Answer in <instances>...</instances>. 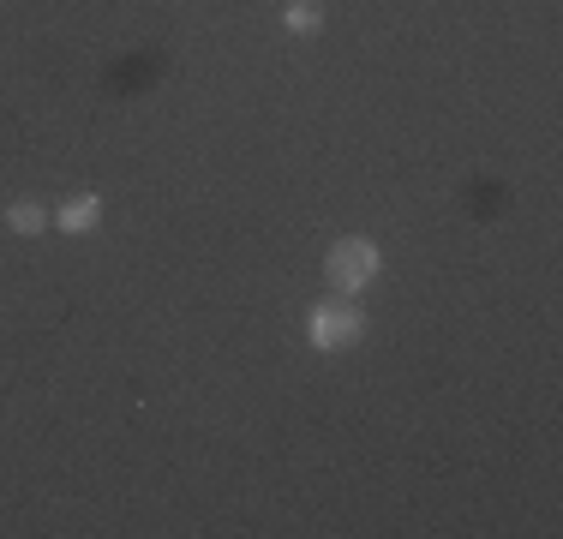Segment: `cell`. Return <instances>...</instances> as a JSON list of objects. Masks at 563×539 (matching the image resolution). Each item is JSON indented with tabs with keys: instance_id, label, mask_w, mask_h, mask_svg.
I'll return each instance as SVG.
<instances>
[{
	"instance_id": "1",
	"label": "cell",
	"mask_w": 563,
	"mask_h": 539,
	"mask_svg": "<svg viewBox=\"0 0 563 539\" xmlns=\"http://www.w3.org/2000/svg\"><path fill=\"white\" fill-rule=\"evenodd\" d=\"M378 264H384V258H378V246H372V240H336V246H330V258H324V276H330L336 288H348V294H354V288H372Z\"/></svg>"
},
{
	"instance_id": "2",
	"label": "cell",
	"mask_w": 563,
	"mask_h": 539,
	"mask_svg": "<svg viewBox=\"0 0 563 539\" xmlns=\"http://www.w3.org/2000/svg\"><path fill=\"white\" fill-rule=\"evenodd\" d=\"M360 330H366V318H360L354 306H336V300H324V306L312 312V348H324V354H342V348H354V342H360Z\"/></svg>"
},
{
	"instance_id": "3",
	"label": "cell",
	"mask_w": 563,
	"mask_h": 539,
	"mask_svg": "<svg viewBox=\"0 0 563 539\" xmlns=\"http://www.w3.org/2000/svg\"><path fill=\"white\" fill-rule=\"evenodd\" d=\"M102 222V198L90 192V198H72V204H60V216H54V228L60 234H90Z\"/></svg>"
},
{
	"instance_id": "4",
	"label": "cell",
	"mask_w": 563,
	"mask_h": 539,
	"mask_svg": "<svg viewBox=\"0 0 563 539\" xmlns=\"http://www.w3.org/2000/svg\"><path fill=\"white\" fill-rule=\"evenodd\" d=\"M282 24H288V30H300V36H312V30L324 24V6H318V0H288Z\"/></svg>"
},
{
	"instance_id": "5",
	"label": "cell",
	"mask_w": 563,
	"mask_h": 539,
	"mask_svg": "<svg viewBox=\"0 0 563 539\" xmlns=\"http://www.w3.org/2000/svg\"><path fill=\"white\" fill-rule=\"evenodd\" d=\"M6 228H12V234H42V228H48V210H42V204H12V210H6Z\"/></svg>"
}]
</instances>
